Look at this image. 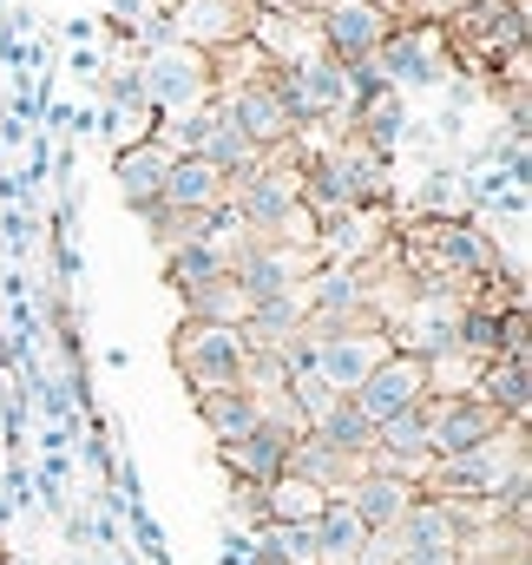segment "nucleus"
<instances>
[{
	"mask_svg": "<svg viewBox=\"0 0 532 565\" xmlns=\"http://www.w3.org/2000/svg\"><path fill=\"white\" fill-rule=\"evenodd\" d=\"M520 467H532L526 427L507 422L493 440H480V447H467V454H440V460L427 467L421 493H427V500H447V507H460V500H493V493L507 487V473H520Z\"/></svg>",
	"mask_w": 532,
	"mask_h": 565,
	"instance_id": "1",
	"label": "nucleus"
},
{
	"mask_svg": "<svg viewBox=\"0 0 532 565\" xmlns=\"http://www.w3.org/2000/svg\"><path fill=\"white\" fill-rule=\"evenodd\" d=\"M138 86H145V106L158 119H178L204 99H217V79H211V53L184 46V40H151L138 53Z\"/></svg>",
	"mask_w": 532,
	"mask_h": 565,
	"instance_id": "2",
	"label": "nucleus"
},
{
	"mask_svg": "<svg viewBox=\"0 0 532 565\" xmlns=\"http://www.w3.org/2000/svg\"><path fill=\"white\" fill-rule=\"evenodd\" d=\"M171 362H178V375H184L191 395H217V388H244L251 342H244V329H231V322H178Z\"/></svg>",
	"mask_w": 532,
	"mask_h": 565,
	"instance_id": "3",
	"label": "nucleus"
},
{
	"mask_svg": "<svg viewBox=\"0 0 532 565\" xmlns=\"http://www.w3.org/2000/svg\"><path fill=\"white\" fill-rule=\"evenodd\" d=\"M382 86H447L454 79V46H447V26L434 20H395V33L362 60Z\"/></svg>",
	"mask_w": 532,
	"mask_h": 565,
	"instance_id": "4",
	"label": "nucleus"
},
{
	"mask_svg": "<svg viewBox=\"0 0 532 565\" xmlns=\"http://www.w3.org/2000/svg\"><path fill=\"white\" fill-rule=\"evenodd\" d=\"M316 33H322V53L342 60V66H362L389 33H395V13L382 0H322L316 7Z\"/></svg>",
	"mask_w": 532,
	"mask_h": 565,
	"instance_id": "5",
	"label": "nucleus"
},
{
	"mask_svg": "<svg viewBox=\"0 0 532 565\" xmlns=\"http://www.w3.org/2000/svg\"><path fill=\"white\" fill-rule=\"evenodd\" d=\"M421 427H427V454L440 460V454H467V447L493 440L507 427V415L493 402H480V395H427L421 402Z\"/></svg>",
	"mask_w": 532,
	"mask_h": 565,
	"instance_id": "6",
	"label": "nucleus"
},
{
	"mask_svg": "<svg viewBox=\"0 0 532 565\" xmlns=\"http://www.w3.org/2000/svg\"><path fill=\"white\" fill-rule=\"evenodd\" d=\"M395 540H401V565H467V526L454 520L447 500L421 493L395 520Z\"/></svg>",
	"mask_w": 532,
	"mask_h": 565,
	"instance_id": "7",
	"label": "nucleus"
},
{
	"mask_svg": "<svg viewBox=\"0 0 532 565\" xmlns=\"http://www.w3.org/2000/svg\"><path fill=\"white\" fill-rule=\"evenodd\" d=\"M257 20V0H171L164 7V26L171 40L198 46V53H217V46H237Z\"/></svg>",
	"mask_w": 532,
	"mask_h": 565,
	"instance_id": "8",
	"label": "nucleus"
},
{
	"mask_svg": "<svg viewBox=\"0 0 532 565\" xmlns=\"http://www.w3.org/2000/svg\"><path fill=\"white\" fill-rule=\"evenodd\" d=\"M369 422H389V415H407V408H421L427 402V355H401L389 349L369 375H362V388L349 395Z\"/></svg>",
	"mask_w": 532,
	"mask_h": 565,
	"instance_id": "9",
	"label": "nucleus"
},
{
	"mask_svg": "<svg viewBox=\"0 0 532 565\" xmlns=\"http://www.w3.org/2000/svg\"><path fill=\"white\" fill-rule=\"evenodd\" d=\"M217 106L244 126V139L257 145V151H276V145H289L302 126L289 119V106L276 99V86L269 79H244V86H224L217 93Z\"/></svg>",
	"mask_w": 532,
	"mask_h": 565,
	"instance_id": "10",
	"label": "nucleus"
},
{
	"mask_svg": "<svg viewBox=\"0 0 532 565\" xmlns=\"http://www.w3.org/2000/svg\"><path fill=\"white\" fill-rule=\"evenodd\" d=\"M251 40L269 66H296V60H316L322 53V33H316V7L302 13H283V7H257L251 20Z\"/></svg>",
	"mask_w": 532,
	"mask_h": 565,
	"instance_id": "11",
	"label": "nucleus"
},
{
	"mask_svg": "<svg viewBox=\"0 0 532 565\" xmlns=\"http://www.w3.org/2000/svg\"><path fill=\"white\" fill-rule=\"evenodd\" d=\"M336 500H342V507H349V513H355L369 533H382V526H395L401 513L421 500V487H407V480L382 473V467H362V473H355V480H349Z\"/></svg>",
	"mask_w": 532,
	"mask_h": 565,
	"instance_id": "12",
	"label": "nucleus"
},
{
	"mask_svg": "<svg viewBox=\"0 0 532 565\" xmlns=\"http://www.w3.org/2000/svg\"><path fill=\"white\" fill-rule=\"evenodd\" d=\"M158 204H171V211H217V204H231V178L217 164L191 158V151H171L164 184H158Z\"/></svg>",
	"mask_w": 532,
	"mask_h": 565,
	"instance_id": "13",
	"label": "nucleus"
},
{
	"mask_svg": "<svg viewBox=\"0 0 532 565\" xmlns=\"http://www.w3.org/2000/svg\"><path fill=\"white\" fill-rule=\"evenodd\" d=\"M283 460H289V434H276V427H251V434L217 447V467L231 480H251V487H269L283 473Z\"/></svg>",
	"mask_w": 532,
	"mask_h": 565,
	"instance_id": "14",
	"label": "nucleus"
},
{
	"mask_svg": "<svg viewBox=\"0 0 532 565\" xmlns=\"http://www.w3.org/2000/svg\"><path fill=\"white\" fill-rule=\"evenodd\" d=\"M191 158L217 164L224 178H244V171H257V164H264V151L244 139V126H237L217 99H211V113H204V139H198V151H191Z\"/></svg>",
	"mask_w": 532,
	"mask_h": 565,
	"instance_id": "15",
	"label": "nucleus"
},
{
	"mask_svg": "<svg viewBox=\"0 0 532 565\" xmlns=\"http://www.w3.org/2000/svg\"><path fill=\"white\" fill-rule=\"evenodd\" d=\"M474 395L480 402H493L507 422H532V362L520 355H493V362H480V382H474Z\"/></svg>",
	"mask_w": 532,
	"mask_h": 565,
	"instance_id": "16",
	"label": "nucleus"
},
{
	"mask_svg": "<svg viewBox=\"0 0 532 565\" xmlns=\"http://www.w3.org/2000/svg\"><path fill=\"white\" fill-rule=\"evenodd\" d=\"M164 164H171V145H158V139H132V145H119V151H113V178H119V198H126L132 211L158 198Z\"/></svg>",
	"mask_w": 532,
	"mask_h": 565,
	"instance_id": "17",
	"label": "nucleus"
},
{
	"mask_svg": "<svg viewBox=\"0 0 532 565\" xmlns=\"http://www.w3.org/2000/svg\"><path fill=\"white\" fill-rule=\"evenodd\" d=\"M309 533H316V565H355V553L369 546V526H362L336 493L322 500V513L309 520Z\"/></svg>",
	"mask_w": 532,
	"mask_h": 565,
	"instance_id": "18",
	"label": "nucleus"
},
{
	"mask_svg": "<svg viewBox=\"0 0 532 565\" xmlns=\"http://www.w3.org/2000/svg\"><path fill=\"white\" fill-rule=\"evenodd\" d=\"M283 473H302L309 487H322V493H342V487L362 473V460H349V454L322 447L316 434H302V440H289V460H283Z\"/></svg>",
	"mask_w": 532,
	"mask_h": 565,
	"instance_id": "19",
	"label": "nucleus"
},
{
	"mask_svg": "<svg viewBox=\"0 0 532 565\" xmlns=\"http://www.w3.org/2000/svg\"><path fill=\"white\" fill-rule=\"evenodd\" d=\"M309 434H316L322 447H336V454H349V460H362V467H369V447H375V422H369V415H362V408H355L349 395H342V402H336V408H329V415H322L316 427H309Z\"/></svg>",
	"mask_w": 532,
	"mask_h": 565,
	"instance_id": "20",
	"label": "nucleus"
},
{
	"mask_svg": "<svg viewBox=\"0 0 532 565\" xmlns=\"http://www.w3.org/2000/svg\"><path fill=\"white\" fill-rule=\"evenodd\" d=\"M191 408H198V422L211 427V440H217V447L257 427V408H251V395H244V388H217V395H191Z\"/></svg>",
	"mask_w": 532,
	"mask_h": 565,
	"instance_id": "21",
	"label": "nucleus"
},
{
	"mask_svg": "<svg viewBox=\"0 0 532 565\" xmlns=\"http://www.w3.org/2000/svg\"><path fill=\"white\" fill-rule=\"evenodd\" d=\"M224 277V250H211V244H178V250H164V282L178 289V302L184 296H198L204 282Z\"/></svg>",
	"mask_w": 532,
	"mask_h": 565,
	"instance_id": "22",
	"label": "nucleus"
},
{
	"mask_svg": "<svg viewBox=\"0 0 532 565\" xmlns=\"http://www.w3.org/2000/svg\"><path fill=\"white\" fill-rule=\"evenodd\" d=\"M244 316H251V296L231 277H217V282H204L198 296H184V322H231V329H244Z\"/></svg>",
	"mask_w": 532,
	"mask_h": 565,
	"instance_id": "23",
	"label": "nucleus"
},
{
	"mask_svg": "<svg viewBox=\"0 0 532 565\" xmlns=\"http://www.w3.org/2000/svg\"><path fill=\"white\" fill-rule=\"evenodd\" d=\"M322 487H309L302 473H276L264 487V520H316L322 513Z\"/></svg>",
	"mask_w": 532,
	"mask_h": 565,
	"instance_id": "24",
	"label": "nucleus"
},
{
	"mask_svg": "<svg viewBox=\"0 0 532 565\" xmlns=\"http://www.w3.org/2000/svg\"><path fill=\"white\" fill-rule=\"evenodd\" d=\"M257 553L289 559V565H316V533H309V520H264L257 526Z\"/></svg>",
	"mask_w": 532,
	"mask_h": 565,
	"instance_id": "25",
	"label": "nucleus"
},
{
	"mask_svg": "<svg viewBox=\"0 0 532 565\" xmlns=\"http://www.w3.org/2000/svg\"><path fill=\"white\" fill-rule=\"evenodd\" d=\"M33 244H40V211H26V204H0V257H7L13 270H26Z\"/></svg>",
	"mask_w": 532,
	"mask_h": 565,
	"instance_id": "26",
	"label": "nucleus"
},
{
	"mask_svg": "<svg viewBox=\"0 0 532 565\" xmlns=\"http://www.w3.org/2000/svg\"><path fill=\"white\" fill-rule=\"evenodd\" d=\"M474 382H480V362L474 355H460V349L427 355V395H474Z\"/></svg>",
	"mask_w": 532,
	"mask_h": 565,
	"instance_id": "27",
	"label": "nucleus"
},
{
	"mask_svg": "<svg viewBox=\"0 0 532 565\" xmlns=\"http://www.w3.org/2000/svg\"><path fill=\"white\" fill-rule=\"evenodd\" d=\"M119 526H132L138 540V559L145 565H171V540H164V526L145 513V500H126V513H119Z\"/></svg>",
	"mask_w": 532,
	"mask_h": 565,
	"instance_id": "28",
	"label": "nucleus"
},
{
	"mask_svg": "<svg viewBox=\"0 0 532 565\" xmlns=\"http://www.w3.org/2000/svg\"><path fill=\"white\" fill-rule=\"evenodd\" d=\"M217 565H257V533H244V526H224Z\"/></svg>",
	"mask_w": 532,
	"mask_h": 565,
	"instance_id": "29",
	"label": "nucleus"
},
{
	"mask_svg": "<svg viewBox=\"0 0 532 565\" xmlns=\"http://www.w3.org/2000/svg\"><path fill=\"white\" fill-rule=\"evenodd\" d=\"M40 487H66L73 480V454H40V473H33Z\"/></svg>",
	"mask_w": 532,
	"mask_h": 565,
	"instance_id": "30",
	"label": "nucleus"
},
{
	"mask_svg": "<svg viewBox=\"0 0 532 565\" xmlns=\"http://www.w3.org/2000/svg\"><path fill=\"white\" fill-rule=\"evenodd\" d=\"M93 33H99V20H86V13L79 20H60V40L66 46H93Z\"/></svg>",
	"mask_w": 532,
	"mask_h": 565,
	"instance_id": "31",
	"label": "nucleus"
},
{
	"mask_svg": "<svg viewBox=\"0 0 532 565\" xmlns=\"http://www.w3.org/2000/svg\"><path fill=\"white\" fill-rule=\"evenodd\" d=\"M66 73H79V79H99V73H106V60H99L93 46H73V60H66Z\"/></svg>",
	"mask_w": 532,
	"mask_h": 565,
	"instance_id": "32",
	"label": "nucleus"
},
{
	"mask_svg": "<svg viewBox=\"0 0 532 565\" xmlns=\"http://www.w3.org/2000/svg\"><path fill=\"white\" fill-rule=\"evenodd\" d=\"M257 565H289V559H269V553H257Z\"/></svg>",
	"mask_w": 532,
	"mask_h": 565,
	"instance_id": "33",
	"label": "nucleus"
},
{
	"mask_svg": "<svg viewBox=\"0 0 532 565\" xmlns=\"http://www.w3.org/2000/svg\"><path fill=\"white\" fill-rule=\"evenodd\" d=\"M7 559H13V553H7V540H0V565H7Z\"/></svg>",
	"mask_w": 532,
	"mask_h": 565,
	"instance_id": "34",
	"label": "nucleus"
},
{
	"mask_svg": "<svg viewBox=\"0 0 532 565\" xmlns=\"http://www.w3.org/2000/svg\"><path fill=\"white\" fill-rule=\"evenodd\" d=\"M106 565H126V559H113V553H106Z\"/></svg>",
	"mask_w": 532,
	"mask_h": 565,
	"instance_id": "35",
	"label": "nucleus"
},
{
	"mask_svg": "<svg viewBox=\"0 0 532 565\" xmlns=\"http://www.w3.org/2000/svg\"><path fill=\"white\" fill-rule=\"evenodd\" d=\"M66 565H86V559H66Z\"/></svg>",
	"mask_w": 532,
	"mask_h": 565,
	"instance_id": "36",
	"label": "nucleus"
},
{
	"mask_svg": "<svg viewBox=\"0 0 532 565\" xmlns=\"http://www.w3.org/2000/svg\"><path fill=\"white\" fill-rule=\"evenodd\" d=\"M0 7H13V0H0Z\"/></svg>",
	"mask_w": 532,
	"mask_h": 565,
	"instance_id": "37",
	"label": "nucleus"
}]
</instances>
